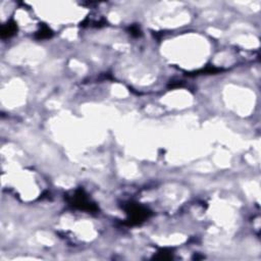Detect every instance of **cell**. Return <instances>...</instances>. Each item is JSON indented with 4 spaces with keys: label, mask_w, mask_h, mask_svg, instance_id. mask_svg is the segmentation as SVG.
I'll return each mask as SVG.
<instances>
[{
    "label": "cell",
    "mask_w": 261,
    "mask_h": 261,
    "mask_svg": "<svg viewBox=\"0 0 261 261\" xmlns=\"http://www.w3.org/2000/svg\"><path fill=\"white\" fill-rule=\"evenodd\" d=\"M13 31H14V27L11 26V25H8V26H6L5 28H3L2 36L3 37H4V36H9Z\"/></svg>",
    "instance_id": "obj_1"
}]
</instances>
